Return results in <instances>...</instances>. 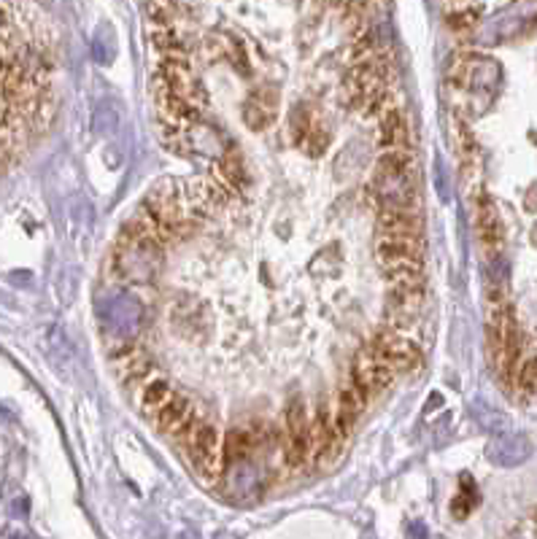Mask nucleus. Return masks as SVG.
<instances>
[{"mask_svg": "<svg viewBox=\"0 0 537 539\" xmlns=\"http://www.w3.org/2000/svg\"><path fill=\"white\" fill-rule=\"evenodd\" d=\"M55 65V35L41 5L0 3V168L52 122Z\"/></svg>", "mask_w": 537, "mask_h": 539, "instance_id": "1", "label": "nucleus"}, {"mask_svg": "<svg viewBox=\"0 0 537 539\" xmlns=\"http://www.w3.org/2000/svg\"><path fill=\"white\" fill-rule=\"evenodd\" d=\"M184 446H186V453L194 464V469L200 472V477L205 483H216L222 475V466H224L222 440H219L216 426L194 416L192 424L184 429Z\"/></svg>", "mask_w": 537, "mask_h": 539, "instance_id": "2", "label": "nucleus"}, {"mask_svg": "<svg viewBox=\"0 0 537 539\" xmlns=\"http://www.w3.org/2000/svg\"><path fill=\"white\" fill-rule=\"evenodd\" d=\"M157 76L163 79V84L171 90V94L176 100H181L184 105H189L194 113H203V108L208 103V94L203 90V84H200V79H197V74H194V68L189 65L186 57H168V60H163Z\"/></svg>", "mask_w": 537, "mask_h": 539, "instance_id": "3", "label": "nucleus"}, {"mask_svg": "<svg viewBox=\"0 0 537 539\" xmlns=\"http://www.w3.org/2000/svg\"><path fill=\"white\" fill-rule=\"evenodd\" d=\"M373 357L378 361H383L394 375L397 372H408V369H416L422 364V348L405 338H400L394 329H378L373 335V340L364 346Z\"/></svg>", "mask_w": 537, "mask_h": 539, "instance_id": "4", "label": "nucleus"}, {"mask_svg": "<svg viewBox=\"0 0 537 539\" xmlns=\"http://www.w3.org/2000/svg\"><path fill=\"white\" fill-rule=\"evenodd\" d=\"M424 246L416 238H392V235H378L375 240V257L381 262V268L386 270V275H397V272H408V270H422Z\"/></svg>", "mask_w": 537, "mask_h": 539, "instance_id": "5", "label": "nucleus"}, {"mask_svg": "<svg viewBox=\"0 0 537 539\" xmlns=\"http://www.w3.org/2000/svg\"><path fill=\"white\" fill-rule=\"evenodd\" d=\"M424 308V280L413 283H389V299H386V321L389 329L411 327L416 316Z\"/></svg>", "mask_w": 537, "mask_h": 539, "instance_id": "6", "label": "nucleus"}, {"mask_svg": "<svg viewBox=\"0 0 537 539\" xmlns=\"http://www.w3.org/2000/svg\"><path fill=\"white\" fill-rule=\"evenodd\" d=\"M308 410L303 399L292 402L286 410V429H283V456L292 469H300L311 461V446H308Z\"/></svg>", "mask_w": 537, "mask_h": 539, "instance_id": "7", "label": "nucleus"}, {"mask_svg": "<svg viewBox=\"0 0 537 539\" xmlns=\"http://www.w3.org/2000/svg\"><path fill=\"white\" fill-rule=\"evenodd\" d=\"M343 435L335 429L333 424V410L322 407L308 426V446H311V461H330L341 453L343 446Z\"/></svg>", "mask_w": 537, "mask_h": 539, "instance_id": "8", "label": "nucleus"}, {"mask_svg": "<svg viewBox=\"0 0 537 539\" xmlns=\"http://www.w3.org/2000/svg\"><path fill=\"white\" fill-rule=\"evenodd\" d=\"M392 380H394V372L383 361L375 359L367 348H362V354L354 359V367H352V386L357 388L359 394L364 399H370L373 394L383 391Z\"/></svg>", "mask_w": 537, "mask_h": 539, "instance_id": "9", "label": "nucleus"}, {"mask_svg": "<svg viewBox=\"0 0 537 539\" xmlns=\"http://www.w3.org/2000/svg\"><path fill=\"white\" fill-rule=\"evenodd\" d=\"M214 183L222 189V194L230 200L235 194H244L246 186H249V171H246V162L241 157V152L235 149H227L222 154V160L214 165Z\"/></svg>", "mask_w": 537, "mask_h": 539, "instance_id": "10", "label": "nucleus"}, {"mask_svg": "<svg viewBox=\"0 0 537 539\" xmlns=\"http://www.w3.org/2000/svg\"><path fill=\"white\" fill-rule=\"evenodd\" d=\"M378 230H381V235L422 240V219L413 208H383V211H378Z\"/></svg>", "mask_w": 537, "mask_h": 539, "instance_id": "11", "label": "nucleus"}, {"mask_svg": "<svg viewBox=\"0 0 537 539\" xmlns=\"http://www.w3.org/2000/svg\"><path fill=\"white\" fill-rule=\"evenodd\" d=\"M375 141H378V146L383 152H411V146H408V122H405V113L400 111V105L386 111L378 119Z\"/></svg>", "mask_w": 537, "mask_h": 539, "instance_id": "12", "label": "nucleus"}, {"mask_svg": "<svg viewBox=\"0 0 537 539\" xmlns=\"http://www.w3.org/2000/svg\"><path fill=\"white\" fill-rule=\"evenodd\" d=\"M364 402H367V399L359 394L352 383L343 386V391H341V397H338V405H335V410H333V424H335V429H338L343 437L352 435L354 424H357L362 410H364Z\"/></svg>", "mask_w": 537, "mask_h": 539, "instance_id": "13", "label": "nucleus"}, {"mask_svg": "<svg viewBox=\"0 0 537 539\" xmlns=\"http://www.w3.org/2000/svg\"><path fill=\"white\" fill-rule=\"evenodd\" d=\"M530 450H532V446L524 435H502L489 446L486 456L500 466H516L530 456Z\"/></svg>", "mask_w": 537, "mask_h": 539, "instance_id": "14", "label": "nucleus"}, {"mask_svg": "<svg viewBox=\"0 0 537 539\" xmlns=\"http://www.w3.org/2000/svg\"><path fill=\"white\" fill-rule=\"evenodd\" d=\"M192 418H194L192 402L181 394H174L168 399V405L157 413V426L168 435H184V429L192 424Z\"/></svg>", "mask_w": 537, "mask_h": 539, "instance_id": "15", "label": "nucleus"}, {"mask_svg": "<svg viewBox=\"0 0 537 539\" xmlns=\"http://www.w3.org/2000/svg\"><path fill=\"white\" fill-rule=\"evenodd\" d=\"M475 227H478V235H481V243L486 249H500L502 246V224H500V216L492 205V200L481 197L475 202Z\"/></svg>", "mask_w": 537, "mask_h": 539, "instance_id": "16", "label": "nucleus"}, {"mask_svg": "<svg viewBox=\"0 0 537 539\" xmlns=\"http://www.w3.org/2000/svg\"><path fill=\"white\" fill-rule=\"evenodd\" d=\"M244 119L252 130H265L275 119V92L270 87H260L254 92L244 108Z\"/></svg>", "mask_w": 537, "mask_h": 539, "instance_id": "17", "label": "nucleus"}, {"mask_svg": "<svg viewBox=\"0 0 537 539\" xmlns=\"http://www.w3.org/2000/svg\"><path fill=\"white\" fill-rule=\"evenodd\" d=\"M411 171H413L411 152H383L375 162V179L381 181L411 179Z\"/></svg>", "mask_w": 537, "mask_h": 539, "instance_id": "18", "label": "nucleus"}, {"mask_svg": "<svg viewBox=\"0 0 537 539\" xmlns=\"http://www.w3.org/2000/svg\"><path fill=\"white\" fill-rule=\"evenodd\" d=\"M260 437H257V429H246V426H238L233 429L227 437H224V446H222V458L235 464L241 458H246L252 450L257 448Z\"/></svg>", "mask_w": 537, "mask_h": 539, "instance_id": "19", "label": "nucleus"}, {"mask_svg": "<svg viewBox=\"0 0 537 539\" xmlns=\"http://www.w3.org/2000/svg\"><path fill=\"white\" fill-rule=\"evenodd\" d=\"M152 44H154V49L163 52L165 60L168 57H186V52H189V41H184V35L176 30V24L154 27L152 30Z\"/></svg>", "mask_w": 537, "mask_h": 539, "instance_id": "20", "label": "nucleus"}, {"mask_svg": "<svg viewBox=\"0 0 537 539\" xmlns=\"http://www.w3.org/2000/svg\"><path fill=\"white\" fill-rule=\"evenodd\" d=\"M174 397V391H171V386H168V380L165 377H152L146 386H144V391H141V407L146 410V413H160L165 405H168V399Z\"/></svg>", "mask_w": 537, "mask_h": 539, "instance_id": "21", "label": "nucleus"}, {"mask_svg": "<svg viewBox=\"0 0 537 539\" xmlns=\"http://www.w3.org/2000/svg\"><path fill=\"white\" fill-rule=\"evenodd\" d=\"M513 377H516L519 388H524V391H535L537 388V357H530V359L522 361V364L516 367Z\"/></svg>", "mask_w": 537, "mask_h": 539, "instance_id": "22", "label": "nucleus"}, {"mask_svg": "<svg viewBox=\"0 0 537 539\" xmlns=\"http://www.w3.org/2000/svg\"><path fill=\"white\" fill-rule=\"evenodd\" d=\"M16 539H22V537H16Z\"/></svg>", "mask_w": 537, "mask_h": 539, "instance_id": "23", "label": "nucleus"}, {"mask_svg": "<svg viewBox=\"0 0 537 539\" xmlns=\"http://www.w3.org/2000/svg\"><path fill=\"white\" fill-rule=\"evenodd\" d=\"M364 539H370V537H364Z\"/></svg>", "mask_w": 537, "mask_h": 539, "instance_id": "24", "label": "nucleus"}]
</instances>
